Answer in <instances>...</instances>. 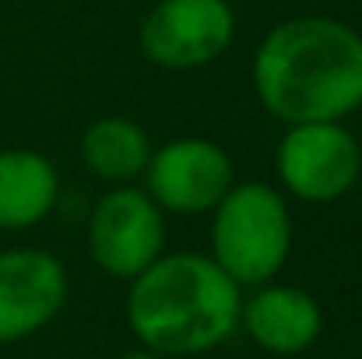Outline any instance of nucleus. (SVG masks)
Masks as SVG:
<instances>
[{
  "label": "nucleus",
  "instance_id": "nucleus-4",
  "mask_svg": "<svg viewBox=\"0 0 362 359\" xmlns=\"http://www.w3.org/2000/svg\"><path fill=\"white\" fill-rule=\"evenodd\" d=\"M274 166L288 198L303 205H331L359 183L362 148L338 120L292 123L278 141Z\"/></svg>",
  "mask_w": 362,
  "mask_h": 359
},
{
  "label": "nucleus",
  "instance_id": "nucleus-9",
  "mask_svg": "<svg viewBox=\"0 0 362 359\" xmlns=\"http://www.w3.org/2000/svg\"><path fill=\"white\" fill-rule=\"evenodd\" d=\"M240 328L253 338L257 349L278 359L303 356L324 335V310L317 296L299 285L264 282L243 296Z\"/></svg>",
  "mask_w": 362,
  "mask_h": 359
},
{
  "label": "nucleus",
  "instance_id": "nucleus-2",
  "mask_svg": "<svg viewBox=\"0 0 362 359\" xmlns=\"http://www.w3.org/2000/svg\"><path fill=\"white\" fill-rule=\"evenodd\" d=\"M243 289L211 253L176 250L148 264L127 289L134 338L165 359L204 356L240 331Z\"/></svg>",
  "mask_w": 362,
  "mask_h": 359
},
{
  "label": "nucleus",
  "instance_id": "nucleus-12",
  "mask_svg": "<svg viewBox=\"0 0 362 359\" xmlns=\"http://www.w3.org/2000/svg\"><path fill=\"white\" fill-rule=\"evenodd\" d=\"M120 359H165V356H158V353H151V349H144V346H137V349H130V353H123Z\"/></svg>",
  "mask_w": 362,
  "mask_h": 359
},
{
  "label": "nucleus",
  "instance_id": "nucleus-10",
  "mask_svg": "<svg viewBox=\"0 0 362 359\" xmlns=\"http://www.w3.org/2000/svg\"><path fill=\"white\" fill-rule=\"evenodd\" d=\"M60 198L57 166L35 148L0 152V229L21 233L53 215Z\"/></svg>",
  "mask_w": 362,
  "mask_h": 359
},
{
  "label": "nucleus",
  "instance_id": "nucleus-6",
  "mask_svg": "<svg viewBox=\"0 0 362 359\" xmlns=\"http://www.w3.org/2000/svg\"><path fill=\"white\" fill-rule=\"evenodd\" d=\"M88 253L113 278H137L165 253V212L144 187H110L88 212Z\"/></svg>",
  "mask_w": 362,
  "mask_h": 359
},
{
  "label": "nucleus",
  "instance_id": "nucleus-3",
  "mask_svg": "<svg viewBox=\"0 0 362 359\" xmlns=\"http://www.w3.org/2000/svg\"><path fill=\"white\" fill-rule=\"evenodd\" d=\"M211 215V261L240 285L257 289L274 282L292 253V208L271 183L246 180L208 212Z\"/></svg>",
  "mask_w": 362,
  "mask_h": 359
},
{
  "label": "nucleus",
  "instance_id": "nucleus-8",
  "mask_svg": "<svg viewBox=\"0 0 362 359\" xmlns=\"http://www.w3.org/2000/svg\"><path fill=\"white\" fill-rule=\"evenodd\" d=\"M67 268L39 246L0 250V346L32 338L67 303Z\"/></svg>",
  "mask_w": 362,
  "mask_h": 359
},
{
  "label": "nucleus",
  "instance_id": "nucleus-7",
  "mask_svg": "<svg viewBox=\"0 0 362 359\" xmlns=\"http://www.w3.org/2000/svg\"><path fill=\"white\" fill-rule=\"evenodd\" d=\"M141 180L162 212L208 215L236 183V166L229 152L208 137H173L151 152Z\"/></svg>",
  "mask_w": 362,
  "mask_h": 359
},
{
  "label": "nucleus",
  "instance_id": "nucleus-1",
  "mask_svg": "<svg viewBox=\"0 0 362 359\" xmlns=\"http://www.w3.org/2000/svg\"><path fill=\"white\" fill-rule=\"evenodd\" d=\"M253 92L285 127L345 120L362 106V35L341 18L278 21L253 53Z\"/></svg>",
  "mask_w": 362,
  "mask_h": 359
},
{
  "label": "nucleus",
  "instance_id": "nucleus-11",
  "mask_svg": "<svg viewBox=\"0 0 362 359\" xmlns=\"http://www.w3.org/2000/svg\"><path fill=\"white\" fill-rule=\"evenodd\" d=\"M78 152H81L85 169L95 180H103L110 187H120V183H137L144 176L155 144H151L148 130L134 120L99 117L85 127Z\"/></svg>",
  "mask_w": 362,
  "mask_h": 359
},
{
  "label": "nucleus",
  "instance_id": "nucleus-5",
  "mask_svg": "<svg viewBox=\"0 0 362 359\" xmlns=\"http://www.w3.org/2000/svg\"><path fill=\"white\" fill-rule=\"evenodd\" d=\"M236 39V11L229 0H158L141 28V53L165 71H197L215 64Z\"/></svg>",
  "mask_w": 362,
  "mask_h": 359
}]
</instances>
